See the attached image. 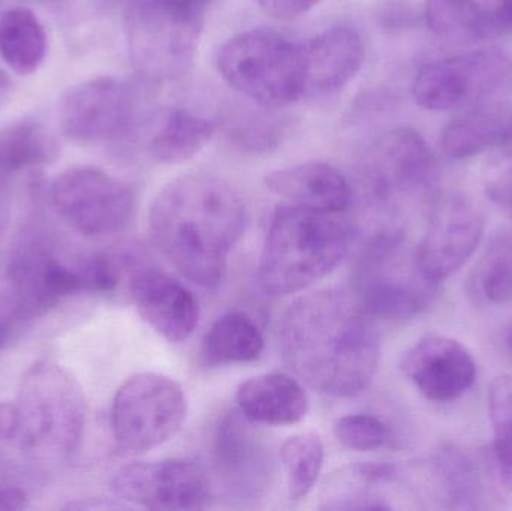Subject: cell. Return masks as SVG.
Returning <instances> with one entry per match:
<instances>
[{"mask_svg": "<svg viewBox=\"0 0 512 511\" xmlns=\"http://www.w3.org/2000/svg\"><path fill=\"white\" fill-rule=\"evenodd\" d=\"M264 336L246 312L230 311L219 317L204 336L201 362L207 368L255 362L264 351Z\"/></svg>", "mask_w": 512, "mask_h": 511, "instance_id": "d4e9b609", "label": "cell"}, {"mask_svg": "<svg viewBox=\"0 0 512 511\" xmlns=\"http://www.w3.org/2000/svg\"><path fill=\"white\" fill-rule=\"evenodd\" d=\"M56 155L50 132L35 120H21L0 129V195L27 170L47 164Z\"/></svg>", "mask_w": 512, "mask_h": 511, "instance_id": "83f0119b", "label": "cell"}, {"mask_svg": "<svg viewBox=\"0 0 512 511\" xmlns=\"http://www.w3.org/2000/svg\"><path fill=\"white\" fill-rule=\"evenodd\" d=\"M48 197L57 215L87 237L120 233L134 216L132 189L101 168H68L51 182Z\"/></svg>", "mask_w": 512, "mask_h": 511, "instance_id": "9c48e42d", "label": "cell"}, {"mask_svg": "<svg viewBox=\"0 0 512 511\" xmlns=\"http://www.w3.org/2000/svg\"><path fill=\"white\" fill-rule=\"evenodd\" d=\"M9 87H11V81H9V77L5 74V71L0 68V104H2L6 96H8Z\"/></svg>", "mask_w": 512, "mask_h": 511, "instance_id": "f35d334b", "label": "cell"}, {"mask_svg": "<svg viewBox=\"0 0 512 511\" xmlns=\"http://www.w3.org/2000/svg\"><path fill=\"white\" fill-rule=\"evenodd\" d=\"M215 120L185 108L170 111L149 141V152L161 164H183L215 137Z\"/></svg>", "mask_w": 512, "mask_h": 511, "instance_id": "4316f807", "label": "cell"}, {"mask_svg": "<svg viewBox=\"0 0 512 511\" xmlns=\"http://www.w3.org/2000/svg\"><path fill=\"white\" fill-rule=\"evenodd\" d=\"M147 224L153 245L183 278L218 288L245 234L248 210L239 191L221 177L189 173L156 194Z\"/></svg>", "mask_w": 512, "mask_h": 511, "instance_id": "7a4b0ae2", "label": "cell"}, {"mask_svg": "<svg viewBox=\"0 0 512 511\" xmlns=\"http://www.w3.org/2000/svg\"><path fill=\"white\" fill-rule=\"evenodd\" d=\"M138 95L129 84L98 77L72 87L60 102L63 134L78 143H110L132 131Z\"/></svg>", "mask_w": 512, "mask_h": 511, "instance_id": "5bb4252c", "label": "cell"}, {"mask_svg": "<svg viewBox=\"0 0 512 511\" xmlns=\"http://www.w3.org/2000/svg\"><path fill=\"white\" fill-rule=\"evenodd\" d=\"M355 296L375 318L409 320L426 311L441 284L421 266L418 243L402 231L376 234L361 252L355 270Z\"/></svg>", "mask_w": 512, "mask_h": 511, "instance_id": "8992f818", "label": "cell"}, {"mask_svg": "<svg viewBox=\"0 0 512 511\" xmlns=\"http://www.w3.org/2000/svg\"><path fill=\"white\" fill-rule=\"evenodd\" d=\"M209 3L140 0L123 9L132 65L152 81H171L191 71Z\"/></svg>", "mask_w": 512, "mask_h": 511, "instance_id": "5b68a950", "label": "cell"}, {"mask_svg": "<svg viewBox=\"0 0 512 511\" xmlns=\"http://www.w3.org/2000/svg\"><path fill=\"white\" fill-rule=\"evenodd\" d=\"M252 423L240 411L222 419L216 435L219 465L234 488L255 494L265 483L270 468L267 450Z\"/></svg>", "mask_w": 512, "mask_h": 511, "instance_id": "44dd1931", "label": "cell"}, {"mask_svg": "<svg viewBox=\"0 0 512 511\" xmlns=\"http://www.w3.org/2000/svg\"><path fill=\"white\" fill-rule=\"evenodd\" d=\"M493 428V468L505 489L512 492V375L495 378L489 390Z\"/></svg>", "mask_w": 512, "mask_h": 511, "instance_id": "1f68e13d", "label": "cell"}, {"mask_svg": "<svg viewBox=\"0 0 512 511\" xmlns=\"http://www.w3.org/2000/svg\"><path fill=\"white\" fill-rule=\"evenodd\" d=\"M424 15L445 38H483L508 26L498 0H427Z\"/></svg>", "mask_w": 512, "mask_h": 511, "instance_id": "484cf974", "label": "cell"}, {"mask_svg": "<svg viewBox=\"0 0 512 511\" xmlns=\"http://www.w3.org/2000/svg\"><path fill=\"white\" fill-rule=\"evenodd\" d=\"M48 39L30 9L12 8L0 15V57L21 75L33 74L47 56Z\"/></svg>", "mask_w": 512, "mask_h": 511, "instance_id": "f1b7e54d", "label": "cell"}, {"mask_svg": "<svg viewBox=\"0 0 512 511\" xmlns=\"http://www.w3.org/2000/svg\"><path fill=\"white\" fill-rule=\"evenodd\" d=\"M352 239L354 227L343 212L277 207L259 257V285L273 297L301 293L345 260Z\"/></svg>", "mask_w": 512, "mask_h": 511, "instance_id": "3957f363", "label": "cell"}, {"mask_svg": "<svg viewBox=\"0 0 512 511\" xmlns=\"http://www.w3.org/2000/svg\"><path fill=\"white\" fill-rule=\"evenodd\" d=\"M29 497L20 488L0 489V511H15L26 509Z\"/></svg>", "mask_w": 512, "mask_h": 511, "instance_id": "74e56055", "label": "cell"}, {"mask_svg": "<svg viewBox=\"0 0 512 511\" xmlns=\"http://www.w3.org/2000/svg\"><path fill=\"white\" fill-rule=\"evenodd\" d=\"M474 294L492 305L512 302V237H495L471 275Z\"/></svg>", "mask_w": 512, "mask_h": 511, "instance_id": "4dcf8cb0", "label": "cell"}, {"mask_svg": "<svg viewBox=\"0 0 512 511\" xmlns=\"http://www.w3.org/2000/svg\"><path fill=\"white\" fill-rule=\"evenodd\" d=\"M361 173L373 197L385 203L417 195L435 198V161L414 129L397 128L382 135L367 150Z\"/></svg>", "mask_w": 512, "mask_h": 511, "instance_id": "4fadbf2b", "label": "cell"}, {"mask_svg": "<svg viewBox=\"0 0 512 511\" xmlns=\"http://www.w3.org/2000/svg\"><path fill=\"white\" fill-rule=\"evenodd\" d=\"M429 222L418 243L421 266L442 284L475 254L486 230L483 213L462 195L433 198Z\"/></svg>", "mask_w": 512, "mask_h": 511, "instance_id": "9a60e30c", "label": "cell"}, {"mask_svg": "<svg viewBox=\"0 0 512 511\" xmlns=\"http://www.w3.org/2000/svg\"><path fill=\"white\" fill-rule=\"evenodd\" d=\"M324 456V443L316 432L292 435L282 444L280 459L288 480L289 500L309 497L321 476Z\"/></svg>", "mask_w": 512, "mask_h": 511, "instance_id": "f546056e", "label": "cell"}, {"mask_svg": "<svg viewBox=\"0 0 512 511\" xmlns=\"http://www.w3.org/2000/svg\"><path fill=\"white\" fill-rule=\"evenodd\" d=\"M264 183L268 191L289 203L321 212H345L352 200L348 180L327 162L309 161L280 168L268 173Z\"/></svg>", "mask_w": 512, "mask_h": 511, "instance_id": "d6986e66", "label": "cell"}, {"mask_svg": "<svg viewBox=\"0 0 512 511\" xmlns=\"http://www.w3.org/2000/svg\"><path fill=\"white\" fill-rule=\"evenodd\" d=\"M18 446L39 459L71 458L86 428L87 404L77 378L57 363L42 360L21 378L17 401Z\"/></svg>", "mask_w": 512, "mask_h": 511, "instance_id": "277c9868", "label": "cell"}, {"mask_svg": "<svg viewBox=\"0 0 512 511\" xmlns=\"http://www.w3.org/2000/svg\"><path fill=\"white\" fill-rule=\"evenodd\" d=\"M131 294L141 318L170 344L188 341L197 330L200 323L197 299L168 273L138 270L132 276Z\"/></svg>", "mask_w": 512, "mask_h": 511, "instance_id": "e0dca14e", "label": "cell"}, {"mask_svg": "<svg viewBox=\"0 0 512 511\" xmlns=\"http://www.w3.org/2000/svg\"><path fill=\"white\" fill-rule=\"evenodd\" d=\"M231 144L242 152H268L279 146L282 141V129L267 120L251 117L245 122H237L228 129Z\"/></svg>", "mask_w": 512, "mask_h": 511, "instance_id": "836d02e7", "label": "cell"}, {"mask_svg": "<svg viewBox=\"0 0 512 511\" xmlns=\"http://www.w3.org/2000/svg\"><path fill=\"white\" fill-rule=\"evenodd\" d=\"M303 50L304 95L339 92L360 72L366 56L360 33L336 26L301 44Z\"/></svg>", "mask_w": 512, "mask_h": 511, "instance_id": "ac0fdd59", "label": "cell"}, {"mask_svg": "<svg viewBox=\"0 0 512 511\" xmlns=\"http://www.w3.org/2000/svg\"><path fill=\"white\" fill-rule=\"evenodd\" d=\"M186 416L188 399L183 387L167 375L143 372L117 389L111 428L119 449L137 455L176 437Z\"/></svg>", "mask_w": 512, "mask_h": 511, "instance_id": "ba28073f", "label": "cell"}, {"mask_svg": "<svg viewBox=\"0 0 512 511\" xmlns=\"http://www.w3.org/2000/svg\"><path fill=\"white\" fill-rule=\"evenodd\" d=\"M402 372L432 402H451L471 390L477 363L465 345L442 335H427L403 356Z\"/></svg>", "mask_w": 512, "mask_h": 511, "instance_id": "2e32d148", "label": "cell"}, {"mask_svg": "<svg viewBox=\"0 0 512 511\" xmlns=\"http://www.w3.org/2000/svg\"><path fill=\"white\" fill-rule=\"evenodd\" d=\"M29 326L5 285L0 287V353Z\"/></svg>", "mask_w": 512, "mask_h": 511, "instance_id": "e575fe53", "label": "cell"}, {"mask_svg": "<svg viewBox=\"0 0 512 511\" xmlns=\"http://www.w3.org/2000/svg\"><path fill=\"white\" fill-rule=\"evenodd\" d=\"M511 77L512 60L507 54L472 51L423 66L412 84V95L424 110H462L495 95Z\"/></svg>", "mask_w": 512, "mask_h": 511, "instance_id": "30bf717a", "label": "cell"}, {"mask_svg": "<svg viewBox=\"0 0 512 511\" xmlns=\"http://www.w3.org/2000/svg\"><path fill=\"white\" fill-rule=\"evenodd\" d=\"M510 204H511V210H512V194H511V198H510Z\"/></svg>", "mask_w": 512, "mask_h": 511, "instance_id": "b9f144b4", "label": "cell"}, {"mask_svg": "<svg viewBox=\"0 0 512 511\" xmlns=\"http://www.w3.org/2000/svg\"><path fill=\"white\" fill-rule=\"evenodd\" d=\"M511 135L512 117L501 108L478 107L451 120L442 131L441 144L445 155L466 159L505 146Z\"/></svg>", "mask_w": 512, "mask_h": 511, "instance_id": "cb8c5ba5", "label": "cell"}, {"mask_svg": "<svg viewBox=\"0 0 512 511\" xmlns=\"http://www.w3.org/2000/svg\"><path fill=\"white\" fill-rule=\"evenodd\" d=\"M5 287L29 324L68 297L89 293L84 258L69 263L41 240H27L17 249Z\"/></svg>", "mask_w": 512, "mask_h": 511, "instance_id": "7c38bea8", "label": "cell"}, {"mask_svg": "<svg viewBox=\"0 0 512 511\" xmlns=\"http://www.w3.org/2000/svg\"><path fill=\"white\" fill-rule=\"evenodd\" d=\"M391 464H355L331 474L321 492L324 510H390L381 489L397 479Z\"/></svg>", "mask_w": 512, "mask_h": 511, "instance_id": "7402d4cb", "label": "cell"}, {"mask_svg": "<svg viewBox=\"0 0 512 511\" xmlns=\"http://www.w3.org/2000/svg\"><path fill=\"white\" fill-rule=\"evenodd\" d=\"M216 65L234 90L265 107L292 104L304 95L301 44L274 30H248L228 39Z\"/></svg>", "mask_w": 512, "mask_h": 511, "instance_id": "52a82bcc", "label": "cell"}, {"mask_svg": "<svg viewBox=\"0 0 512 511\" xmlns=\"http://www.w3.org/2000/svg\"><path fill=\"white\" fill-rule=\"evenodd\" d=\"M20 437V422H18L17 407L11 402L0 401V452L18 444Z\"/></svg>", "mask_w": 512, "mask_h": 511, "instance_id": "8d00e7d4", "label": "cell"}, {"mask_svg": "<svg viewBox=\"0 0 512 511\" xmlns=\"http://www.w3.org/2000/svg\"><path fill=\"white\" fill-rule=\"evenodd\" d=\"M240 413L261 426H291L309 413V399L300 380L283 372L256 375L236 393Z\"/></svg>", "mask_w": 512, "mask_h": 511, "instance_id": "ffe728a7", "label": "cell"}, {"mask_svg": "<svg viewBox=\"0 0 512 511\" xmlns=\"http://www.w3.org/2000/svg\"><path fill=\"white\" fill-rule=\"evenodd\" d=\"M430 479L439 501L451 509H480L486 500L484 468L459 447H444L430 462Z\"/></svg>", "mask_w": 512, "mask_h": 511, "instance_id": "603a6c76", "label": "cell"}, {"mask_svg": "<svg viewBox=\"0 0 512 511\" xmlns=\"http://www.w3.org/2000/svg\"><path fill=\"white\" fill-rule=\"evenodd\" d=\"M334 437L345 449L354 452H376L393 440L390 428L370 414H349L337 420Z\"/></svg>", "mask_w": 512, "mask_h": 511, "instance_id": "d6a6232c", "label": "cell"}, {"mask_svg": "<svg viewBox=\"0 0 512 511\" xmlns=\"http://www.w3.org/2000/svg\"><path fill=\"white\" fill-rule=\"evenodd\" d=\"M507 344H508V347H510L511 351H512V326L510 327V330H508V333H507Z\"/></svg>", "mask_w": 512, "mask_h": 511, "instance_id": "60d3db41", "label": "cell"}, {"mask_svg": "<svg viewBox=\"0 0 512 511\" xmlns=\"http://www.w3.org/2000/svg\"><path fill=\"white\" fill-rule=\"evenodd\" d=\"M279 348L301 383L331 398H352L375 378L381 333L355 294L330 288L304 294L286 308Z\"/></svg>", "mask_w": 512, "mask_h": 511, "instance_id": "6da1fadb", "label": "cell"}, {"mask_svg": "<svg viewBox=\"0 0 512 511\" xmlns=\"http://www.w3.org/2000/svg\"><path fill=\"white\" fill-rule=\"evenodd\" d=\"M111 489L126 503L168 511L204 509L213 494L209 471L194 458L132 462L114 474Z\"/></svg>", "mask_w": 512, "mask_h": 511, "instance_id": "8fae6325", "label": "cell"}, {"mask_svg": "<svg viewBox=\"0 0 512 511\" xmlns=\"http://www.w3.org/2000/svg\"><path fill=\"white\" fill-rule=\"evenodd\" d=\"M258 5L277 20H292L315 8L321 0H256Z\"/></svg>", "mask_w": 512, "mask_h": 511, "instance_id": "d590c367", "label": "cell"}, {"mask_svg": "<svg viewBox=\"0 0 512 511\" xmlns=\"http://www.w3.org/2000/svg\"><path fill=\"white\" fill-rule=\"evenodd\" d=\"M498 3L505 20L508 21V24H512V0H498Z\"/></svg>", "mask_w": 512, "mask_h": 511, "instance_id": "ab89813d", "label": "cell"}]
</instances>
